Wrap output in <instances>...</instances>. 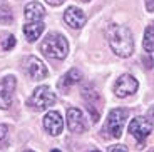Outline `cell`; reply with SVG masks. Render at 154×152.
I'll return each mask as SVG.
<instances>
[{
    "label": "cell",
    "instance_id": "obj_8",
    "mask_svg": "<svg viewBox=\"0 0 154 152\" xmlns=\"http://www.w3.org/2000/svg\"><path fill=\"white\" fill-rule=\"evenodd\" d=\"M67 127L74 134H82L87 129V122L84 119V114L77 107H69L67 109Z\"/></svg>",
    "mask_w": 154,
    "mask_h": 152
},
{
    "label": "cell",
    "instance_id": "obj_26",
    "mask_svg": "<svg viewBox=\"0 0 154 152\" xmlns=\"http://www.w3.org/2000/svg\"><path fill=\"white\" fill-rule=\"evenodd\" d=\"M82 2H91V0H82Z\"/></svg>",
    "mask_w": 154,
    "mask_h": 152
},
{
    "label": "cell",
    "instance_id": "obj_21",
    "mask_svg": "<svg viewBox=\"0 0 154 152\" xmlns=\"http://www.w3.org/2000/svg\"><path fill=\"white\" fill-rule=\"evenodd\" d=\"M143 62H144V65H146V68H152V60H151V57H149V55L143 57Z\"/></svg>",
    "mask_w": 154,
    "mask_h": 152
},
{
    "label": "cell",
    "instance_id": "obj_23",
    "mask_svg": "<svg viewBox=\"0 0 154 152\" xmlns=\"http://www.w3.org/2000/svg\"><path fill=\"white\" fill-rule=\"evenodd\" d=\"M147 115H149V117H151V119H152V120H154V105H152V107H151V109H149V112H147Z\"/></svg>",
    "mask_w": 154,
    "mask_h": 152
},
{
    "label": "cell",
    "instance_id": "obj_25",
    "mask_svg": "<svg viewBox=\"0 0 154 152\" xmlns=\"http://www.w3.org/2000/svg\"><path fill=\"white\" fill-rule=\"evenodd\" d=\"M23 152H34V150H23Z\"/></svg>",
    "mask_w": 154,
    "mask_h": 152
},
{
    "label": "cell",
    "instance_id": "obj_4",
    "mask_svg": "<svg viewBox=\"0 0 154 152\" xmlns=\"http://www.w3.org/2000/svg\"><path fill=\"white\" fill-rule=\"evenodd\" d=\"M127 115H129V112L126 109H112L109 112L107 124H106V130H107L109 135L114 137V139H119L122 135V129H124Z\"/></svg>",
    "mask_w": 154,
    "mask_h": 152
},
{
    "label": "cell",
    "instance_id": "obj_3",
    "mask_svg": "<svg viewBox=\"0 0 154 152\" xmlns=\"http://www.w3.org/2000/svg\"><path fill=\"white\" fill-rule=\"evenodd\" d=\"M57 97L47 85H40L34 90V94L27 99V105L34 110H45L50 105H54Z\"/></svg>",
    "mask_w": 154,
    "mask_h": 152
},
{
    "label": "cell",
    "instance_id": "obj_19",
    "mask_svg": "<svg viewBox=\"0 0 154 152\" xmlns=\"http://www.w3.org/2000/svg\"><path fill=\"white\" fill-rule=\"evenodd\" d=\"M109 152H127V147L126 145H112V147H109Z\"/></svg>",
    "mask_w": 154,
    "mask_h": 152
},
{
    "label": "cell",
    "instance_id": "obj_10",
    "mask_svg": "<svg viewBox=\"0 0 154 152\" xmlns=\"http://www.w3.org/2000/svg\"><path fill=\"white\" fill-rule=\"evenodd\" d=\"M44 129L50 134V135H59L64 129V120H62L60 114L52 110V112H47L45 117H44Z\"/></svg>",
    "mask_w": 154,
    "mask_h": 152
},
{
    "label": "cell",
    "instance_id": "obj_11",
    "mask_svg": "<svg viewBox=\"0 0 154 152\" xmlns=\"http://www.w3.org/2000/svg\"><path fill=\"white\" fill-rule=\"evenodd\" d=\"M85 14L77 7H69L66 12H64V22L70 27V29H81V27L85 25Z\"/></svg>",
    "mask_w": 154,
    "mask_h": 152
},
{
    "label": "cell",
    "instance_id": "obj_22",
    "mask_svg": "<svg viewBox=\"0 0 154 152\" xmlns=\"http://www.w3.org/2000/svg\"><path fill=\"white\" fill-rule=\"evenodd\" d=\"M47 4H50V5H54V7H57V5H62L64 4V0H45Z\"/></svg>",
    "mask_w": 154,
    "mask_h": 152
},
{
    "label": "cell",
    "instance_id": "obj_17",
    "mask_svg": "<svg viewBox=\"0 0 154 152\" xmlns=\"http://www.w3.org/2000/svg\"><path fill=\"white\" fill-rule=\"evenodd\" d=\"M14 20V15H12V10L4 5V7L0 8V23H10Z\"/></svg>",
    "mask_w": 154,
    "mask_h": 152
},
{
    "label": "cell",
    "instance_id": "obj_6",
    "mask_svg": "<svg viewBox=\"0 0 154 152\" xmlns=\"http://www.w3.org/2000/svg\"><path fill=\"white\" fill-rule=\"evenodd\" d=\"M17 87V79L14 75H7L0 80V109H8L14 99V92Z\"/></svg>",
    "mask_w": 154,
    "mask_h": 152
},
{
    "label": "cell",
    "instance_id": "obj_15",
    "mask_svg": "<svg viewBox=\"0 0 154 152\" xmlns=\"http://www.w3.org/2000/svg\"><path fill=\"white\" fill-rule=\"evenodd\" d=\"M143 47H144V50H146V52H154V25L146 27Z\"/></svg>",
    "mask_w": 154,
    "mask_h": 152
},
{
    "label": "cell",
    "instance_id": "obj_1",
    "mask_svg": "<svg viewBox=\"0 0 154 152\" xmlns=\"http://www.w3.org/2000/svg\"><path fill=\"white\" fill-rule=\"evenodd\" d=\"M107 40L112 52L119 57H129L134 50V38L132 32L122 25H111L107 29Z\"/></svg>",
    "mask_w": 154,
    "mask_h": 152
},
{
    "label": "cell",
    "instance_id": "obj_14",
    "mask_svg": "<svg viewBox=\"0 0 154 152\" xmlns=\"http://www.w3.org/2000/svg\"><path fill=\"white\" fill-rule=\"evenodd\" d=\"M81 80H82L81 70H79V68H70L69 72H67L66 75L60 79V82H59V89H60V90H67L70 85L79 84Z\"/></svg>",
    "mask_w": 154,
    "mask_h": 152
},
{
    "label": "cell",
    "instance_id": "obj_16",
    "mask_svg": "<svg viewBox=\"0 0 154 152\" xmlns=\"http://www.w3.org/2000/svg\"><path fill=\"white\" fill-rule=\"evenodd\" d=\"M0 45H2V49L5 50V52H8V50H12L14 47H15V37L12 34H5L2 35V40H0Z\"/></svg>",
    "mask_w": 154,
    "mask_h": 152
},
{
    "label": "cell",
    "instance_id": "obj_12",
    "mask_svg": "<svg viewBox=\"0 0 154 152\" xmlns=\"http://www.w3.org/2000/svg\"><path fill=\"white\" fill-rule=\"evenodd\" d=\"M44 29H45V25H44L40 20L25 23V25H23V34H25V38H27L29 42H35V40L42 35Z\"/></svg>",
    "mask_w": 154,
    "mask_h": 152
},
{
    "label": "cell",
    "instance_id": "obj_13",
    "mask_svg": "<svg viewBox=\"0 0 154 152\" xmlns=\"http://www.w3.org/2000/svg\"><path fill=\"white\" fill-rule=\"evenodd\" d=\"M25 19L29 22H35V20H42L44 15H45V8L38 2H30V4L25 5Z\"/></svg>",
    "mask_w": 154,
    "mask_h": 152
},
{
    "label": "cell",
    "instance_id": "obj_24",
    "mask_svg": "<svg viewBox=\"0 0 154 152\" xmlns=\"http://www.w3.org/2000/svg\"><path fill=\"white\" fill-rule=\"evenodd\" d=\"M50 152H60V150H59V149H54V150H50Z\"/></svg>",
    "mask_w": 154,
    "mask_h": 152
},
{
    "label": "cell",
    "instance_id": "obj_28",
    "mask_svg": "<svg viewBox=\"0 0 154 152\" xmlns=\"http://www.w3.org/2000/svg\"><path fill=\"white\" fill-rule=\"evenodd\" d=\"M149 152H154V149H152V150H149Z\"/></svg>",
    "mask_w": 154,
    "mask_h": 152
},
{
    "label": "cell",
    "instance_id": "obj_18",
    "mask_svg": "<svg viewBox=\"0 0 154 152\" xmlns=\"http://www.w3.org/2000/svg\"><path fill=\"white\" fill-rule=\"evenodd\" d=\"M8 141V126L0 124V147H5Z\"/></svg>",
    "mask_w": 154,
    "mask_h": 152
},
{
    "label": "cell",
    "instance_id": "obj_5",
    "mask_svg": "<svg viewBox=\"0 0 154 152\" xmlns=\"http://www.w3.org/2000/svg\"><path fill=\"white\" fill-rule=\"evenodd\" d=\"M151 132H152V124L146 117H136L129 124V134L134 137L139 144H143L147 137H149Z\"/></svg>",
    "mask_w": 154,
    "mask_h": 152
},
{
    "label": "cell",
    "instance_id": "obj_27",
    "mask_svg": "<svg viewBox=\"0 0 154 152\" xmlns=\"http://www.w3.org/2000/svg\"><path fill=\"white\" fill-rule=\"evenodd\" d=\"M92 152H100V150H92Z\"/></svg>",
    "mask_w": 154,
    "mask_h": 152
},
{
    "label": "cell",
    "instance_id": "obj_7",
    "mask_svg": "<svg viewBox=\"0 0 154 152\" xmlns=\"http://www.w3.org/2000/svg\"><path fill=\"white\" fill-rule=\"evenodd\" d=\"M137 87H139L137 80H136L132 75H129V74H124V75H121L119 79L116 80L114 94L117 95V97H121V99H124V97H127V95L134 94V92L137 90Z\"/></svg>",
    "mask_w": 154,
    "mask_h": 152
},
{
    "label": "cell",
    "instance_id": "obj_9",
    "mask_svg": "<svg viewBox=\"0 0 154 152\" xmlns=\"http://www.w3.org/2000/svg\"><path fill=\"white\" fill-rule=\"evenodd\" d=\"M25 70H27V74L30 75V79H34V80L45 79L47 74H49L45 64H44L40 59L34 57V55H29V57L25 59Z\"/></svg>",
    "mask_w": 154,
    "mask_h": 152
},
{
    "label": "cell",
    "instance_id": "obj_20",
    "mask_svg": "<svg viewBox=\"0 0 154 152\" xmlns=\"http://www.w3.org/2000/svg\"><path fill=\"white\" fill-rule=\"evenodd\" d=\"M144 4H146L147 12H151V14H152V12H154V0H144Z\"/></svg>",
    "mask_w": 154,
    "mask_h": 152
},
{
    "label": "cell",
    "instance_id": "obj_2",
    "mask_svg": "<svg viewBox=\"0 0 154 152\" xmlns=\"http://www.w3.org/2000/svg\"><path fill=\"white\" fill-rule=\"evenodd\" d=\"M40 52H42L45 57L62 60V59H66L67 53H69V44H67L64 35L54 32V34H49L42 40V44H40Z\"/></svg>",
    "mask_w": 154,
    "mask_h": 152
}]
</instances>
